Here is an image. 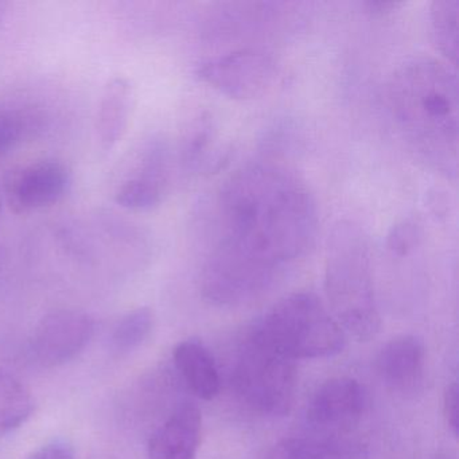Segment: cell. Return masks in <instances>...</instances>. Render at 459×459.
I'll return each mask as SVG.
<instances>
[{"instance_id":"cell-1","label":"cell","mask_w":459,"mask_h":459,"mask_svg":"<svg viewBox=\"0 0 459 459\" xmlns=\"http://www.w3.org/2000/svg\"><path fill=\"white\" fill-rule=\"evenodd\" d=\"M200 286L225 307L262 297L314 246L318 205L307 182L290 166L257 160L220 186Z\"/></svg>"},{"instance_id":"cell-2","label":"cell","mask_w":459,"mask_h":459,"mask_svg":"<svg viewBox=\"0 0 459 459\" xmlns=\"http://www.w3.org/2000/svg\"><path fill=\"white\" fill-rule=\"evenodd\" d=\"M386 106L400 135L418 160L455 179L458 170V82L448 64L415 57L394 69Z\"/></svg>"},{"instance_id":"cell-3","label":"cell","mask_w":459,"mask_h":459,"mask_svg":"<svg viewBox=\"0 0 459 459\" xmlns=\"http://www.w3.org/2000/svg\"><path fill=\"white\" fill-rule=\"evenodd\" d=\"M325 290L330 314L345 334L359 342L380 332L381 318L373 283L367 233L356 222L342 220L327 238Z\"/></svg>"},{"instance_id":"cell-4","label":"cell","mask_w":459,"mask_h":459,"mask_svg":"<svg viewBox=\"0 0 459 459\" xmlns=\"http://www.w3.org/2000/svg\"><path fill=\"white\" fill-rule=\"evenodd\" d=\"M251 333L294 361L337 356L346 345L345 333L313 292H294L279 300Z\"/></svg>"},{"instance_id":"cell-5","label":"cell","mask_w":459,"mask_h":459,"mask_svg":"<svg viewBox=\"0 0 459 459\" xmlns=\"http://www.w3.org/2000/svg\"><path fill=\"white\" fill-rule=\"evenodd\" d=\"M249 333L233 368V385L240 399L262 415L283 416L297 394V364Z\"/></svg>"},{"instance_id":"cell-6","label":"cell","mask_w":459,"mask_h":459,"mask_svg":"<svg viewBox=\"0 0 459 459\" xmlns=\"http://www.w3.org/2000/svg\"><path fill=\"white\" fill-rule=\"evenodd\" d=\"M195 74L227 98L251 100L273 87L278 79V64L265 50L244 48L205 61Z\"/></svg>"},{"instance_id":"cell-7","label":"cell","mask_w":459,"mask_h":459,"mask_svg":"<svg viewBox=\"0 0 459 459\" xmlns=\"http://www.w3.org/2000/svg\"><path fill=\"white\" fill-rule=\"evenodd\" d=\"M95 334V321L84 311L61 308L42 316L30 338V351L42 367L68 364Z\"/></svg>"},{"instance_id":"cell-8","label":"cell","mask_w":459,"mask_h":459,"mask_svg":"<svg viewBox=\"0 0 459 459\" xmlns=\"http://www.w3.org/2000/svg\"><path fill=\"white\" fill-rule=\"evenodd\" d=\"M71 173L60 160H42L9 171L4 195L15 213H30L57 204L68 193Z\"/></svg>"},{"instance_id":"cell-9","label":"cell","mask_w":459,"mask_h":459,"mask_svg":"<svg viewBox=\"0 0 459 459\" xmlns=\"http://www.w3.org/2000/svg\"><path fill=\"white\" fill-rule=\"evenodd\" d=\"M367 405L364 386L351 377H334L318 386L307 408L311 426L324 437L351 431Z\"/></svg>"},{"instance_id":"cell-10","label":"cell","mask_w":459,"mask_h":459,"mask_svg":"<svg viewBox=\"0 0 459 459\" xmlns=\"http://www.w3.org/2000/svg\"><path fill=\"white\" fill-rule=\"evenodd\" d=\"M426 346L420 338L403 334L381 348L376 369L383 383L396 394H415L426 377Z\"/></svg>"},{"instance_id":"cell-11","label":"cell","mask_w":459,"mask_h":459,"mask_svg":"<svg viewBox=\"0 0 459 459\" xmlns=\"http://www.w3.org/2000/svg\"><path fill=\"white\" fill-rule=\"evenodd\" d=\"M203 434V413L192 402L179 403L152 432L149 459H197Z\"/></svg>"},{"instance_id":"cell-12","label":"cell","mask_w":459,"mask_h":459,"mask_svg":"<svg viewBox=\"0 0 459 459\" xmlns=\"http://www.w3.org/2000/svg\"><path fill=\"white\" fill-rule=\"evenodd\" d=\"M168 187V154L162 144H155L144 158L139 176L126 179L115 192V203L127 211L150 212L165 200Z\"/></svg>"},{"instance_id":"cell-13","label":"cell","mask_w":459,"mask_h":459,"mask_svg":"<svg viewBox=\"0 0 459 459\" xmlns=\"http://www.w3.org/2000/svg\"><path fill=\"white\" fill-rule=\"evenodd\" d=\"M135 87L127 77H112L104 85L96 115V139L109 152L123 141L135 108Z\"/></svg>"},{"instance_id":"cell-14","label":"cell","mask_w":459,"mask_h":459,"mask_svg":"<svg viewBox=\"0 0 459 459\" xmlns=\"http://www.w3.org/2000/svg\"><path fill=\"white\" fill-rule=\"evenodd\" d=\"M177 372L187 388L203 400H213L221 389V377L213 354L201 341L187 338L173 351Z\"/></svg>"},{"instance_id":"cell-15","label":"cell","mask_w":459,"mask_h":459,"mask_svg":"<svg viewBox=\"0 0 459 459\" xmlns=\"http://www.w3.org/2000/svg\"><path fill=\"white\" fill-rule=\"evenodd\" d=\"M34 410L28 386L9 370L0 368V432L22 426Z\"/></svg>"},{"instance_id":"cell-16","label":"cell","mask_w":459,"mask_h":459,"mask_svg":"<svg viewBox=\"0 0 459 459\" xmlns=\"http://www.w3.org/2000/svg\"><path fill=\"white\" fill-rule=\"evenodd\" d=\"M432 39L446 64L455 68L458 61L459 0H437L429 10Z\"/></svg>"},{"instance_id":"cell-17","label":"cell","mask_w":459,"mask_h":459,"mask_svg":"<svg viewBox=\"0 0 459 459\" xmlns=\"http://www.w3.org/2000/svg\"><path fill=\"white\" fill-rule=\"evenodd\" d=\"M351 445L337 437H299L283 440L275 459H351Z\"/></svg>"},{"instance_id":"cell-18","label":"cell","mask_w":459,"mask_h":459,"mask_svg":"<svg viewBox=\"0 0 459 459\" xmlns=\"http://www.w3.org/2000/svg\"><path fill=\"white\" fill-rule=\"evenodd\" d=\"M154 313L149 307L130 311L115 325L111 334L112 348L119 353H130L141 348L154 330Z\"/></svg>"},{"instance_id":"cell-19","label":"cell","mask_w":459,"mask_h":459,"mask_svg":"<svg viewBox=\"0 0 459 459\" xmlns=\"http://www.w3.org/2000/svg\"><path fill=\"white\" fill-rule=\"evenodd\" d=\"M423 240V228L412 219L397 222L389 230L386 247L397 257L408 256Z\"/></svg>"},{"instance_id":"cell-20","label":"cell","mask_w":459,"mask_h":459,"mask_svg":"<svg viewBox=\"0 0 459 459\" xmlns=\"http://www.w3.org/2000/svg\"><path fill=\"white\" fill-rule=\"evenodd\" d=\"M25 115L10 109H0V155L12 152L28 134Z\"/></svg>"},{"instance_id":"cell-21","label":"cell","mask_w":459,"mask_h":459,"mask_svg":"<svg viewBox=\"0 0 459 459\" xmlns=\"http://www.w3.org/2000/svg\"><path fill=\"white\" fill-rule=\"evenodd\" d=\"M213 141V127L211 120H204L198 125L195 135L190 138L186 149H185V160L187 165L198 166L201 160L208 155L209 147Z\"/></svg>"},{"instance_id":"cell-22","label":"cell","mask_w":459,"mask_h":459,"mask_svg":"<svg viewBox=\"0 0 459 459\" xmlns=\"http://www.w3.org/2000/svg\"><path fill=\"white\" fill-rule=\"evenodd\" d=\"M458 403V384L453 381L443 394V415L454 437H458L459 431Z\"/></svg>"},{"instance_id":"cell-23","label":"cell","mask_w":459,"mask_h":459,"mask_svg":"<svg viewBox=\"0 0 459 459\" xmlns=\"http://www.w3.org/2000/svg\"><path fill=\"white\" fill-rule=\"evenodd\" d=\"M28 459H76L74 447L63 440H55L33 451Z\"/></svg>"},{"instance_id":"cell-24","label":"cell","mask_w":459,"mask_h":459,"mask_svg":"<svg viewBox=\"0 0 459 459\" xmlns=\"http://www.w3.org/2000/svg\"><path fill=\"white\" fill-rule=\"evenodd\" d=\"M403 4H397V2H368V4H364V7L370 15L384 17V15L396 12Z\"/></svg>"},{"instance_id":"cell-25","label":"cell","mask_w":459,"mask_h":459,"mask_svg":"<svg viewBox=\"0 0 459 459\" xmlns=\"http://www.w3.org/2000/svg\"><path fill=\"white\" fill-rule=\"evenodd\" d=\"M434 459H455L453 458V456L448 455V454H440V455H437V458Z\"/></svg>"},{"instance_id":"cell-26","label":"cell","mask_w":459,"mask_h":459,"mask_svg":"<svg viewBox=\"0 0 459 459\" xmlns=\"http://www.w3.org/2000/svg\"><path fill=\"white\" fill-rule=\"evenodd\" d=\"M0 219H2V192H0Z\"/></svg>"}]
</instances>
